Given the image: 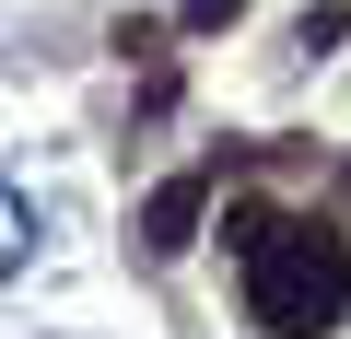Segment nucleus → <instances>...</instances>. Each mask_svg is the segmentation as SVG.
I'll return each mask as SVG.
<instances>
[{
    "label": "nucleus",
    "instance_id": "1",
    "mask_svg": "<svg viewBox=\"0 0 351 339\" xmlns=\"http://www.w3.org/2000/svg\"><path fill=\"white\" fill-rule=\"evenodd\" d=\"M246 304H258V327H281V339L339 327V316H351V234H328V223H281V234L246 258Z\"/></svg>",
    "mask_w": 351,
    "mask_h": 339
},
{
    "label": "nucleus",
    "instance_id": "2",
    "mask_svg": "<svg viewBox=\"0 0 351 339\" xmlns=\"http://www.w3.org/2000/svg\"><path fill=\"white\" fill-rule=\"evenodd\" d=\"M199 223H211V176H164V188L141 199V246H152V258L199 246Z\"/></svg>",
    "mask_w": 351,
    "mask_h": 339
},
{
    "label": "nucleus",
    "instance_id": "3",
    "mask_svg": "<svg viewBox=\"0 0 351 339\" xmlns=\"http://www.w3.org/2000/svg\"><path fill=\"white\" fill-rule=\"evenodd\" d=\"M269 234H281V211H269V199H234V211H223V246H234V258H258Z\"/></svg>",
    "mask_w": 351,
    "mask_h": 339
},
{
    "label": "nucleus",
    "instance_id": "4",
    "mask_svg": "<svg viewBox=\"0 0 351 339\" xmlns=\"http://www.w3.org/2000/svg\"><path fill=\"white\" fill-rule=\"evenodd\" d=\"M234 12H246V0H188V36H223Z\"/></svg>",
    "mask_w": 351,
    "mask_h": 339
}]
</instances>
